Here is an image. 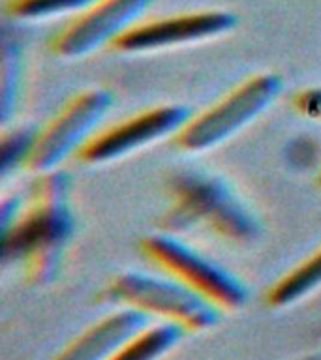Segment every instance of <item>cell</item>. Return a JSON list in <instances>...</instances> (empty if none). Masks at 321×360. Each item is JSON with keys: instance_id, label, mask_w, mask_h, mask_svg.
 <instances>
[{"instance_id": "cell-1", "label": "cell", "mask_w": 321, "mask_h": 360, "mask_svg": "<svg viewBox=\"0 0 321 360\" xmlns=\"http://www.w3.org/2000/svg\"><path fill=\"white\" fill-rule=\"evenodd\" d=\"M70 176L58 169L44 173L32 188V205L2 233L4 255H21L28 278L44 285L55 278L62 250L73 229L68 208Z\"/></svg>"}, {"instance_id": "cell-2", "label": "cell", "mask_w": 321, "mask_h": 360, "mask_svg": "<svg viewBox=\"0 0 321 360\" xmlns=\"http://www.w3.org/2000/svg\"><path fill=\"white\" fill-rule=\"evenodd\" d=\"M106 298L120 308H134L151 319L173 323L186 332L218 325L222 309L169 274L126 270L107 285Z\"/></svg>"}, {"instance_id": "cell-3", "label": "cell", "mask_w": 321, "mask_h": 360, "mask_svg": "<svg viewBox=\"0 0 321 360\" xmlns=\"http://www.w3.org/2000/svg\"><path fill=\"white\" fill-rule=\"evenodd\" d=\"M284 90L275 72L256 73L229 94L197 112L175 135V145L186 152H205L222 145L269 109Z\"/></svg>"}, {"instance_id": "cell-4", "label": "cell", "mask_w": 321, "mask_h": 360, "mask_svg": "<svg viewBox=\"0 0 321 360\" xmlns=\"http://www.w3.org/2000/svg\"><path fill=\"white\" fill-rule=\"evenodd\" d=\"M139 248L163 274L182 281L222 311H235L246 304L248 289L242 280L179 236L152 233L141 238Z\"/></svg>"}, {"instance_id": "cell-5", "label": "cell", "mask_w": 321, "mask_h": 360, "mask_svg": "<svg viewBox=\"0 0 321 360\" xmlns=\"http://www.w3.org/2000/svg\"><path fill=\"white\" fill-rule=\"evenodd\" d=\"M113 107L107 89H87L73 96L44 129H39L25 167L44 174L55 171L70 156H77Z\"/></svg>"}, {"instance_id": "cell-6", "label": "cell", "mask_w": 321, "mask_h": 360, "mask_svg": "<svg viewBox=\"0 0 321 360\" xmlns=\"http://www.w3.org/2000/svg\"><path fill=\"white\" fill-rule=\"evenodd\" d=\"M175 193L179 197L175 214L182 221L203 219L216 233L233 240H246L256 235L258 221L222 179L184 173L175 180Z\"/></svg>"}, {"instance_id": "cell-7", "label": "cell", "mask_w": 321, "mask_h": 360, "mask_svg": "<svg viewBox=\"0 0 321 360\" xmlns=\"http://www.w3.org/2000/svg\"><path fill=\"white\" fill-rule=\"evenodd\" d=\"M190 118V109L179 103L152 107L122 122L96 131L89 143L77 152V160L90 165L115 162L156 141L175 137Z\"/></svg>"}, {"instance_id": "cell-8", "label": "cell", "mask_w": 321, "mask_h": 360, "mask_svg": "<svg viewBox=\"0 0 321 360\" xmlns=\"http://www.w3.org/2000/svg\"><path fill=\"white\" fill-rule=\"evenodd\" d=\"M237 15L229 10H191L156 19H139L113 41L118 53H151L207 41L231 32Z\"/></svg>"}, {"instance_id": "cell-9", "label": "cell", "mask_w": 321, "mask_h": 360, "mask_svg": "<svg viewBox=\"0 0 321 360\" xmlns=\"http://www.w3.org/2000/svg\"><path fill=\"white\" fill-rule=\"evenodd\" d=\"M152 0H96L49 39V49L62 58H81L113 45L139 21Z\"/></svg>"}, {"instance_id": "cell-10", "label": "cell", "mask_w": 321, "mask_h": 360, "mask_svg": "<svg viewBox=\"0 0 321 360\" xmlns=\"http://www.w3.org/2000/svg\"><path fill=\"white\" fill-rule=\"evenodd\" d=\"M151 323V317L143 311L120 308L84 328L51 360H107L126 340Z\"/></svg>"}, {"instance_id": "cell-11", "label": "cell", "mask_w": 321, "mask_h": 360, "mask_svg": "<svg viewBox=\"0 0 321 360\" xmlns=\"http://www.w3.org/2000/svg\"><path fill=\"white\" fill-rule=\"evenodd\" d=\"M184 334V328L173 323H151L126 340L107 360H160L182 340Z\"/></svg>"}, {"instance_id": "cell-12", "label": "cell", "mask_w": 321, "mask_h": 360, "mask_svg": "<svg viewBox=\"0 0 321 360\" xmlns=\"http://www.w3.org/2000/svg\"><path fill=\"white\" fill-rule=\"evenodd\" d=\"M321 287V248L308 259L284 274L267 291V304L272 308H286L303 300Z\"/></svg>"}, {"instance_id": "cell-13", "label": "cell", "mask_w": 321, "mask_h": 360, "mask_svg": "<svg viewBox=\"0 0 321 360\" xmlns=\"http://www.w3.org/2000/svg\"><path fill=\"white\" fill-rule=\"evenodd\" d=\"M96 0H8L6 11L21 21H39L58 15H75Z\"/></svg>"}, {"instance_id": "cell-14", "label": "cell", "mask_w": 321, "mask_h": 360, "mask_svg": "<svg viewBox=\"0 0 321 360\" xmlns=\"http://www.w3.org/2000/svg\"><path fill=\"white\" fill-rule=\"evenodd\" d=\"M38 131L32 128H17L13 134L4 135L2 139V174L17 167L19 163L25 165L30 156L34 143H36Z\"/></svg>"}, {"instance_id": "cell-15", "label": "cell", "mask_w": 321, "mask_h": 360, "mask_svg": "<svg viewBox=\"0 0 321 360\" xmlns=\"http://www.w3.org/2000/svg\"><path fill=\"white\" fill-rule=\"evenodd\" d=\"M2 92H0V111H2V120H8L13 103H15L17 94V79H19V49L15 45L11 47V44H4V51H2Z\"/></svg>"}, {"instance_id": "cell-16", "label": "cell", "mask_w": 321, "mask_h": 360, "mask_svg": "<svg viewBox=\"0 0 321 360\" xmlns=\"http://www.w3.org/2000/svg\"><path fill=\"white\" fill-rule=\"evenodd\" d=\"M293 107L303 117L321 120V86H310L293 96Z\"/></svg>"}, {"instance_id": "cell-17", "label": "cell", "mask_w": 321, "mask_h": 360, "mask_svg": "<svg viewBox=\"0 0 321 360\" xmlns=\"http://www.w3.org/2000/svg\"><path fill=\"white\" fill-rule=\"evenodd\" d=\"M317 186L321 188V173H320V176H317Z\"/></svg>"}]
</instances>
